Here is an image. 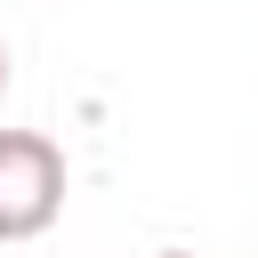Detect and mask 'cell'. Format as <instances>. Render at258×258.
Masks as SVG:
<instances>
[{"instance_id":"6da1fadb","label":"cell","mask_w":258,"mask_h":258,"mask_svg":"<svg viewBox=\"0 0 258 258\" xmlns=\"http://www.w3.org/2000/svg\"><path fill=\"white\" fill-rule=\"evenodd\" d=\"M64 218V153L40 129H0V242H40Z\"/></svg>"},{"instance_id":"7a4b0ae2","label":"cell","mask_w":258,"mask_h":258,"mask_svg":"<svg viewBox=\"0 0 258 258\" xmlns=\"http://www.w3.org/2000/svg\"><path fill=\"white\" fill-rule=\"evenodd\" d=\"M0 97H8V40H0Z\"/></svg>"},{"instance_id":"3957f363","label":"cell","mask_w":258,"mask_h":258,"mask_svg":"<svg viewBox=\"0 0 258 258\" xmlns=\"http://www.w3.org/2000/svg\"><path fill=\"white\" fill-rule=\"evenodd\" d=\"M153 258H185V250H153Z\"/></svg>"}]
</instances>
